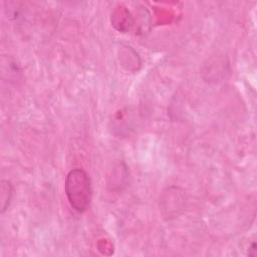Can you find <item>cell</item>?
<instances>
[{"label": "cell", "mask_w": 257, "mask_h": 257, "mask_svg": "<svg viewBox=\"0 0 257 257\" xmlns=\"http://www.w3.org/2000/svg\"><path fill=\"white\" fill-rule=\"evenodd\" d=\"M256 251H257V250H256V243L253 242V243L249 246V248H248V255L254 257V256H256Z\"/></svg>", "instance_id": "3957f363"}, {"label": "cell", "mask_w": 257, "mask_h": 257, "mask_svg": "<svg viewBox=\"0 0 257 257\" xmlns=\"http://www.w3.org/2000/svg\"><path fill=\"white\" fill-rule=\"evenodd\" d=\"M64 192L70 207L77 213H83L90 205L92 197L91 182L82 169H73L65 177Z\"/></svg>", "instance_id": "6da1fadb"}, {"label": "cell", "mask_w": 257, "mask_h": 257, "mask_svg": "<svg viewBox=\"0 0 257 257\" xmlns=\"http://www.w3.org/2000/svg\"><path fill=\"white\" fill-rule=\"evenodd\" d=\"M0 201H1V214H4L5 211L10 206L11 199H12V194H13V187L12 184L7 181V180H2L1 181V189H0Z\"/></svg>", "instance_id": "7a4b0ae2"}]
</instances>
